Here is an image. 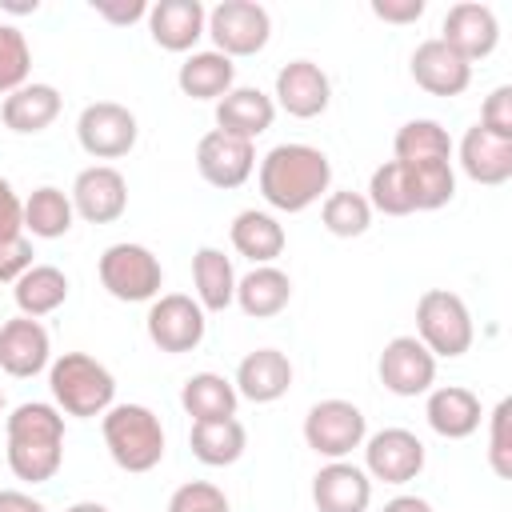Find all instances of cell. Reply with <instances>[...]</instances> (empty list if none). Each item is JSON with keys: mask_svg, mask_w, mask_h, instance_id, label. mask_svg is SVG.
Here are the masks:
<instances>
[{"mask_svg": "<svg viewBox=\"0 0 512 512\" xmlns=\"http://www.w3.org/2000/svg\"><path fill=\"white\" fill-rule=\"evenodd\" d=\"M0 412H4V392H0Z\"/></svg>", "mask_w": 512, "mask_h": 512, "instance_id": "681fc988", "label": "cell"}, {"mask_svg": "<svg viewBox=\"0 0 512 512\" xmlns=\"http://www.w3.org/2000/svg\"><path fill=\"white\" fill-rule=\"evenodd\" d=\"M368 204H372V212H384V216H412L416 212L412 188H408V176H404V164L384 160L372 172V180H368Z\"/></svg>", "mask_w": 512, "mask_h": 512, "instance_id": "8d00e7d4", "label": "cell"}, {"mask_svg": "<svg viewBox=\"0 0 512 512\" xmlns=\"http://www.w3.org/2000/svg\"><path fill=\"white\" fill-rule=\"evenodd\" d=\"M424 8V0H372V16H380L384 24H416Z\"/></svg>", "mask_w": 512, "mask_h": 512, "instance_id": "f6af8a7d", "label": "cell"}, {"mask_svg": "<svg viewBox=\"0 0 512 512\" xmlns=\"http://www.w3.org/2000/svg\"><path fill=\"white\" fill-rule=\"evenodd\" d=\"M256 168V148L248 140H236L220 128L204 132L196 144V172L204 176V184L212 188H240Z\"/></svg>", "mask_w": 512, "mask_h": 512, "instance_id": "9a60e30c", "label": "cell"}, {"mask_svg": "<svg viewBox=\"0 0 512 512\" xmlns=\"http://www.w3.org/2000/svg\"><path fill=\"white\" fill-rule=\"evenodd\" d=\"M460 168H464L468 180L488 184V188L512 180V140L492 136L488 128L472 124L460 140Z\"/></svg>", "mask_w": 512, "mask_h": 512, "instance_id": "cb8c5ba5", "label": "cell"}, {"mask_svg": "<svg viewBox=\"0 0 512 512\" xmlns=\"http://www.w3.org/2000/svg\"><path fill=\"white\" fill-rule=\"evenodd\" d=\"M12 296H16V308L20 316H48L56 312L64 300H68V276L56 268V264H32L16 284H12Z\"/></svg>", "mask_w": 512, "mask_h": 512, "instance_id": "1f68e13d", "label": "cell"}, {"mask_svg": "<svg viewBox=\"0 0 512 512\" xmlns=\"http://www.w3.org/2000/svg\"><path fill=\"white\" fill-rule=\"evenodd\" d=\"M56 116H60V92H56L52 84H24V88L8 92L4 104H0V120H4V128L20 132V136H36V132H44Z\"/></svg>", "mask_w": 512, "mask_h": 512, "instance_id": "4316f807", "label": "cell"}, {"mask_svg": "<svg viewBox=\"0 0 512 512\" xmlns=\"http://www.w3.org/2000/svg\"><path fill=\"white\" fill-rule=\"evenodd\" d=\"M8 468L24 484H44L64 464V412L44 400H24L4 420Z\"/></svg>", "mask_w": 512, "mask_h": 512, "instance_id": "6da1fadb", "label": "cell"}, {"mask_svg": "<svg viewBox=\"0 0 512 512\" xmlns=\"http://www.w3.org/2000/svg\"><path fill=\"white\" fill-rule=\"evenodd\" d=\"M440 40L472 64V60H484V56L496 52V44H500V20H496V12L488 4L460 0V4L448 8L444 24H440Z\"/></svg>", "mask_w": 512, "mask_h": 512, "instance_id": "5bb4252c", "label": "cell"}, {"mask_svg": "<svg viewBox=\"0 0 512 512\" xmlns=\"http://www.w3.org/2000/svg\"><path fill=\"white\" fill-rule=\"evenodd\" d=\"M416 340L436 356V360H456L472 348L476 328L468 304L448 292V288H428L416 300Z\"/></svg>", "mask_w": 512, "mask_h": 512, "instance_id": "5b68a950", "label": "cell"}, {"mask_svg": "<svg viewBox=\"0 0 512 512\" xmlns=\"http://www.w3.org/2000/svg\"><path fill=\"white\" fill-rule=\"evenodd\" d=\"M144 328H148V340L168 352V356H184V352H196L204 332H208V320H204V308L184 296V292H168V296H156L148 316H144Z\"/></svg>", "mask_w": 512, "mask_h": 512, "instance_id": "9c48e42d", "label": "cell"}, {"mask_svg": "<svg viewBox=\"0 0 512 512\" xmlns=\"http://www.w3.org/2000/svg\"><path fill=\"white\" fill-rule=\"evenodd\" d=\"M48 388L60 412L92 420L116 404V376L88 352H64L48 364Z\"/></svg>", "mask_w": 512, "mask_h": 512, "instance_id": "3957f363", "label": "cell"}, {"mask_svg": "<svg viewBox=\"0 0 512 512\" xmlns=\"http://www.w3.org/2000/svg\"><path fill=\"white\" fill-rule=\"evenodd\" d=\"M24 232V200L16 196V188L0 176V240H12Z\"/></svg>", "mask_w": 512, "mask_h": 512, "instance_id": "ee69618b", "label": "cell"}, {"mask_svg": "<svg viewBox=\"0 0 512 512\" xmlns=\"http://www.w3.org/2000/svg\"><path fill=\"white\" fill-rule=\"evenodd\" d=\"M508 424H512V400H500L488 416V464L500 480H512V436H508Z\"/></svg>", "mask_w": 512, "mask_h": 512, "instance_id": "f35d334b", "label": "cell"}, {"mask_svg": "<svg viewBox=\"0 0 512 512\" xmlns=\"http://www.w3.org/2000/svg\"><path fill=\"white\" fill-rule=\"evenodd\" d=\"M292 300V280L276 264H256L248 276H236V304L252 320L280 316Z\"/></svg>", "mask_w": 512, "mask_h": 512, "instance_id": "d4e9b609", "label": "cell"}, {"mask_svg": "<svg viewBox=\"0 0 512 512\" xmlns=\"http://www.w3.org/2000/svg\"><path fill=\"white\" fill-rule=\"evenodd\" d=\"M480 128H488L492 136H504L512 140V84H496L480 108Z\"/></svg>", "mask_w": 512, "mask_h": 512, "instance_id": "60d3db41", "label": "cell"}, {"mask_svg": "<svg viewBox=\"0 0 512 512\" xmlns=\"http://www.w3.org/2000/svg\"><path fill=\"white\" fill-rule=\"evenodd\" d=\"M176 84H180V92L192 96V100H220V96H228V92L236 88V64H232L228 56H220L216 48L192 52V56L180 64Z\"/></svg>", "mask_w": 512, "mask_h": 512, "instance_id": "f546056e", "label": "cell"}, {"mask_svg": "<svg viewBox=\"0 0 512 512\" xmlns=\"http://www.w3.org/2000/svg\"><path fill=\"white\" fill-rule=\"evenodd\" d=\"M68 200H72V212L80 220H88V224H112L128 208V180L112 164H92V168L76 172Z\"/></svg>", "mask_w": 512, "mask_h": 512, "instance_id": "4fadbf2b", "label": "cell"}, {"mask_svg": "<svg viewBox=\"0 0 512 512\" xmlns=\"http://www.w3.org/2000/svg\"><path fill=\"white\" fill-rule=\"evenodd\" d=\"M232 388L252 404H272L292 388V360L280 348H256L236 364Z\"/></svg>", "mask_w": 512, "mask_h": 512, "instance_id": "7402d4cb", "label": "cell"}, {"mask_svg": "<svg viewBox=\"0 0 512 512\" xmlns=\"http://www.w3.org/2000/svg\"><path fill=\"white\" fill-rule=\"evenodd\" d=\"M0 512H48L32 492L20 488H0Z\"/></svg>", "mask_w": 512, "mask_h": 512, "instance_id": "bcb514c9", "label": "cell"}, {"mask_svg": "<svg viewBox=\"0 0 512 512\" xmlns=\"http://www.w3.org/2000/svg\"><path fill=\"white\" fill-rule=\"evenodd\" d=\"M228 236H232V248H236L244 260H252V268H256V264H272V260L284 252V244H288L284 224H280L272 212H260V208L236 212Z\"/></svg>", "mask_w": 512, "mask_h": 512, "instance_id": "484cf974", "label": "cell"}, {"mask_svg": "<svg viewBox=\"0 0 512 512\" xmlns=\"http://www.w3.org/2000/svg\"><path fill=\"white\" fill-rule=\"evenodd\" d=\"M312 504H316V512H368L372 480L364 468H356L348 460H328L312 476Z\"/></svg>", "mask_w": 512, "mask_h": 512, "instance_id": "d6986e66", "label": "cell"}, {"mask_svg": "<svg viewBox=\"0 0 512 512\" xmlns=\"http://www.w3.org/2000/svg\"><path fill=\"white\" fill-rule=\"evenodd\" d=\"M368 436V420L352 400H316L304 416V444L324 460H344Z\"/></svg>", "mask_w": 512, "mask_h": 512, "instance_id": "ba28073f", "label": "cell"}, {"mask_svg": "<svg viewBox=\"0 0 512 512\" xmlns=\"http://www.w3.org/2000/svg\"><path fill=\"white\" fill-rule=\"evenodd\" d=\"M32 72V48L16 24H0V96L28 84Z\"/></svg>", "mask_w": 512, "mask_h": 512, "instance_id": "74e56055", "label": "cell"}, {"mask_svg": "<svg viewBox=\"0 0 512 512\" xmlns=\"http://www.w3.org/2000/svg\"><path fill=\"white\" fill-rule=\"evenodd\" d=\"M72 220H76L72 200L56 184H40L24 200V232H32L36 240H60V236H68Z\"/></svg>", "mask_w": 512, "mask_h": 512, "instance_id": "836d02e7", "label": "cell"}, {"mask_svg": "<svg viewBox=\"0 0 512 512\" xmlns=\"http://www.w3.org/2000/svg\"><path fill=\"white\" fill-rule=\"evenodd\" d=\"M204 36H212L216 52L236 60V56H256L272 40V16L256 0H220L208 12Z\"/></svg>", "mask_w": 512, "mask_h": 512, "instance_id": "52a82bcc", "label": "cell"}, {"mask_svg": "<svg viewBox=\"0 0 512 512\" xmlns=\"http://www.w3.org/2000/svg\"><path fill=\"white\" fill-rule=\"evenodd\" d=\"M92 12L116 28H128L136 20H148V4L144 0H92Z\"/></svg>", "mask_w": 512, "mask_h": 512, "instance_id": "7bdbcfd3", "label": "cell"}, {"mask_svg": "<svg viewBox=\"0 0 512 512\" xmlns=\"http://www.w3.org/2000/svg\"><path fill=\"white\" fill-rule=\"evenodd\" d=\"M272 104H280L296 120H312V116L328 112V104H332V80L312 60H288L276 72V100Z\"/></svg>", "mask_w": 512, "mask_h": 512, "instance_id": "2e32d148", "label": "cell"}, {"mask_svg": "<svg viewBox=\"0 0 512 512\" xmlns=\"http://www.w3.org/2000/svg\"><path fill=\"white\" fill-rule=\"evenodd\" d=\"M208 8L200 0H160L148 4V36L164 52H192L204 36Z\"/></svg>", "mask_w": 512, "mask_h": 512, "instance_id": "ffe728a7", "label": "cell"}, {"mask_svg": "<svg viewBox=\"0 0 512 512\" xmlns=\"http://www.w3.org/2000/svg\"><path fill=\"white\" fill-rule=\"evenodd\" d=\"M376 372L392 396H424L436 384V356L416 336H392L376 360Z\"/></svg>", "mask_w": 512, "mask_h": 512, "instance_id": "7c38bea8", "label": "cell"}, {"mask_svg": "<svg viewBox=\"0 0 512 512\" xmlns=\"http://www.w3.org/2000/svg\"><path fill=\"white\" fill-rule=\"evenodd\" d=\"M392 152L400 164H428V160H452V136L440 120H408L396 128Z\"/></svg>", "mask_w": 512, "mask_h": 512, "instance_id": "d6a6232c", "label": "cell"}, {"mask_svg": "<svg viewBox=\"0 0 512 512\" xmlns=\"http://www.w3.org/2000/svg\"><path fill=\"white\" fill-rule=\"evenodd\" d=\"M260 196L276 212H304L332 188V160L312 144H276L260 160Z\"/></svg>", "mask_w": 512, "mask_h": 512, "instance_id": "7a4b0ae2", "label": "cell"}, {"mask_svg": "<svg viewBox=\"0 0 512 512\" xmlns=\"http://www.w3.org/2000/svg\"><path fill=\"white\" fill-rule=\"evenodd\" d=\"M320 220H324V228L332 236L352 240V236H364L372 228V204H368L364 192H352V188L328 192L324 204H320Z\"/></svg>", "mask_w": 512, "mask_h": 512, "instance_id": "d590c367", "label": "cell"}, {"mask_svg": "<svg viewBox=\"0 0 512 512\" xmlns=\"http://www.w3.org/2000/svg\"><path fill=\"white\" fill-rule=\"evenodd\" d=\"M64 512H108V508L96 504V500H80V504H72V508H64Z\"/></svg>", "mask_w": 512, "mask_h": 512, "instance_id": "c3c4849f", "label": "cell"}, {"mask_svg": "<svg viewBox=\"0 0 512 512\" xmlns=\"http://www.w3.org/2000/svg\"><path fill=\"white\" fill-rule=\"evenodd\" d=\"M168 512H232V504L212 480H188L168 496Z\"/></svg>", "mask_w": 512, "mask_h": 512, "instance_id": "ab89813d", "label": "cell"}, {"mask_svg": "<svg viewBox=\"0 0 512 512\" xmlns=\"http://www.w3.org/2000/svg\"><path fill=\"white\" fill-rule=\"evenodd\" d=\"M408 72H412V80H416L424 92H432V96H460V92L472 84V64H468L460 52H452L440 36L416 44V52H412V60H408Z\"/></svg>", "mask_w": 512, "mask_h": 512, "instance_id": "ac0fdd59", "label": "cell"}, {"mask_svg": "<svg viewBox=\"0 0 512 512\" xmlns=\"http://www.w3.org/2000/svg\"><path fill=\"white\" fill-rule=\"evenodd\" d=\"M100 284L112 300H124V304H144V300H156L160 296V284H164V268H160V256L144 244H132V240H120V244H108L100 252Z\"/></svg>", "mask_w": 512, "mask_h": 512, "instance_id": "8992f818", "label": "cell"}, {"mask_svg": "<svg viewBox=\"0 0 512 512\" xmlns=\"http://www.w3.org/2000/svg\"><path fill=\"white\" fill-rule=\"evenodd\" d=\"M100 432L120 472H152L164 460V424L144 404H112L100 420Z\"/></svg>", "mask_w": 512, "mask_h": 512, "instance_id": "277c9868", "label": "cell"}, {"mask_svg": "<svg viewBox=\"0 0 512 512\" xmlns=\"http://www.w3.org/2000/svg\"><path fill=\"white\" fill-rule=\"evenodd\" d=\"M272 120H276V104L260 88L240 84V88H232L228 96L216 100V128L228 132V136H236V140H248L252 144L256 136H264L272 128Z\"/></svg>", "mask_w": 512, "mask_h": 512, "instance_id": "603a6c76", "label": "cell"}, {"mask_svg": "<svg viewBox=\"0 0 512 512\" xmlns=\"http://www.w3.org/2000/svg\"><path fill=\"white\" fill-rule=\"evenodd\" d=\"M136 136H140L136 116L124 104H116V100L84 104V112L76 120V140L96 160H120V156H128L136 148Z\"/></svg>", "mask_w": 512, "mask_h": 512, "instance_id": "30bf717a", "label": "cell"}, {"mask_svg": "<svg viewBox=\"0 0 512 512\" xmlns=\"http://www.w3.org/2000/svg\"><path fill=\"white\" fill-rule=\"evenodd\" d=\"M192 284H196V304L204 312H224L228 304H236V268L212 244L192 252Z\"/></svg>", "mask_w": 512, "mask_h": 512, "instance_id": "83f0119b", "label": "cell"}, {"mask_svg": "<svg viewBox=\"0 0 512 512\" xmlns=\"http://www.w3.org/2000/svg\"><path fill=\"white\" fill-rule=\"evenodd\" d=\"M380 512H432V504L424 496H392Z\"/></svg>", "mask_w": 512, "mask_h": 512, "instance_id": "7dc6e473", "label": "cell"}, {"mask_svg": "<svg viewBox=\"0 0 512 512\" xmlns=\"http://www.w3.org/2000/svg\"><path fill=\"white\" fill-rule=\"evenodd\" d=\"M32 240L20 232L12 240H0V284H16L32 268Z\"/></svg>", "mask_w": 512, "mask_h": 512, "instance_id": "b9f144b4", "label": "cell"}, {"mask_svg": "<svg viewBox=\"0 0 512 512\" xmlns=\"http://www.w3.org/2000/svg\"><path fill=\"white\" fill-rule=\"evenodd\" d=\"M424 416H428V428L444 440H468L480 420H484V408H480V396L464 384H440V388H428V404H424Z\"/></svg>", "mask_w": 512, "mask_h": 512, "instance_id": "44dd1931", "label": "cell"}, {"mask_svg": "<svg viewBox=\"0 0 512 512\" xmlns=\"http://www.w3.org/2000/svg\"><path fill=\"white\" fill-rule=\"evenodd\" d=\"M400 164V160H396ZM408 188H412V204L416 212H436L456 196V172L452 160H428V164H404Z\"/></svg>", "mask_w": 512, "mask_h": 512, "instance_id": "e575fe53", "label": "cell"}, {"mask_svg": "<svg viewBox=\"0 0 512 512\" xmlns=\"http://www.w3.org/2000/svg\"><path fill=\"white\" fill-rule=\"evenodd\" d=\"M236 388L232 380H224L220 372H192L184 384H180V408L196 420H224V416H236Z\"/></svg>", "mask_w": 512, "mask_h": 512, "instance_id": "4dcf8cb0", "label": "cell"}, {"mask_svg": "<svg viewBox=\"0 0 512 512\" xmlns=\"http://www.w3.org/2000/svg\"><path fill=\"white\" fill-rule=\"evenodd\" d=\"M364 472L368 480H384V484H408L424 472V440L408 428H380L372 436H364Z\"/></svg>", "mask_w": 512, "mask_h": 512, "instance_id": "8fae6325", "label": "cell"}, {"mask_svg": "<svg viewBox=\"0 0 512 512\" xmlns=\"http://www.w3.org/2000/svg\"><path fill=\"white\" fill-rule=\"evenodd\" d=\"M188 448L200 464L208 468H228L244 456L248 448V432L236 416H224V420H196L192 432H188Z\"/></svg>", "mask_w": 512, "mask_h": 512, "instance_id": "f1b7e54d", "label": "cell"}, {"mask_svg": "<svg viewBox=\"0 0 512 512\" xmlns=\"http://www.w3.org/2000/svg\"><path fill=\"white\" fill-rule=\"evenodd\" d=\"M52 360V340L48 328L32 316H12L0 324V368L16 380H28L44 372Z\"/></svg>", "mask_w": 512, "mask_h": 512, "instance_id": "e0dca14e", "label": "cell"}]
</instances>
